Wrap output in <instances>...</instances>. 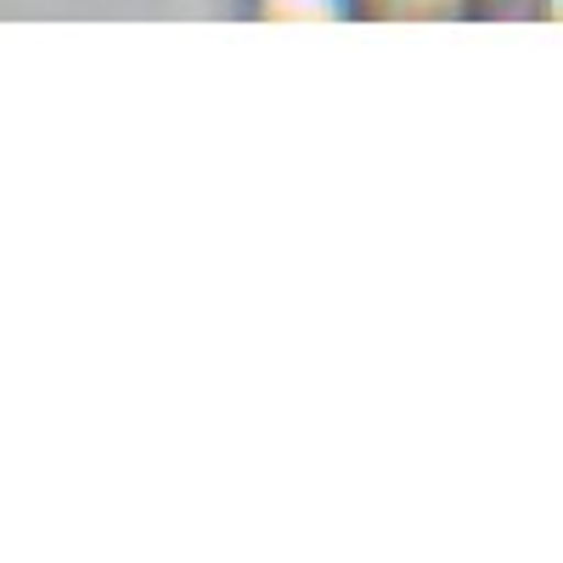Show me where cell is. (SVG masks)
Segmentation results:
<instances>
[{
    "label": "cell",
    "instance_id": "7a4b0ae2",
    "mask_svg": "<svg viewBox=\"0 0 563 563\" xmlns=\"http://www.w3.org/2000/svg\"><path fill=\"white\" fill-rule=\"evenodd\" d=\"M366 12H378V18H456L462 0H366Z\"/></svg>",
    "mask_w": 563,
    "mask_h": 563
},
{
    "label": "cell",
    "instance_id": "6da1fadb",
    "mask_svg": "<svg viewBox=\"0 0 563 563\" xmlns=\"http://www.w3.org/2000/svg\"><path fill=\"white\" fill-rule=\"evenodd\" d=\"M361 12L366 0H249V18L260 23H344Z\"/></svg>",
    "mask_w": 563,
    "mask_h": 563
},
{
    "label": "cell",
    "instance_id": "3957f363",
    "mask_svg": "<svg viewBox=\"0 0 563 563\" xmlns=\"http://www.w3.org/2000/svg\"><path fill=\"white\" fill-rule=\"evenodd\" d=\"M536 12H541L547 23H563V0H536Z\"/></svg>",
    "mask_w": 563,
    "mask_h": 563
}]
</instances>
